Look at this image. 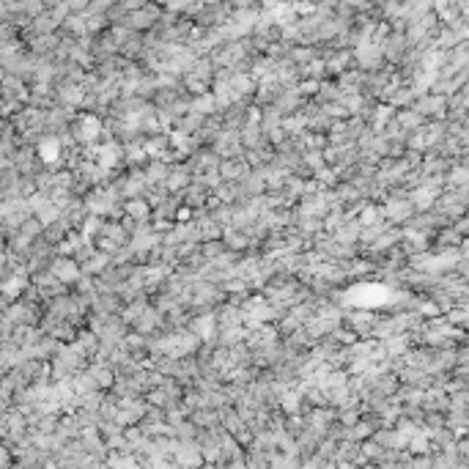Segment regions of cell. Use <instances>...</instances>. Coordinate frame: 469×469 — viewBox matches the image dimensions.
I'll use <instances>...</instances> for the list:
<instances>
[{"instance_id":"1","label":"cell","mask_w":469,"mask_h":469,"mask_svg":"<svg viewBox=\"0 0 469 469\" xmlns=\"http://www.w3.org/2000/svg\"><path fill=\"white\" fill-rule=\"evenodd\" d=\"M52 277H58L61 283H74L80 277V266L69 258H61L52 264Z\"/></svg>"},{"instance_id":"2","label":"cell","mask_w":469,"mask_h":469,"mask_svg":"<svg viewBox=\"0 0 469 469\" xmlns=\"http://www.w3.org/2000/svg\"><path fill=\"white\" fill-rule=\"evenodd\" d=\"M214 329H220V321H217V315L214 313H206V315H201L195 324H192V332H195L201 340H211V337L217 335Z\"/></svg>"},{"instance_id":"3","label":"cell","mask_w":469,"mask_h":469,"mask_svg":"<svg viewBox=\"0 0 469 469\" xmlns=\"http://www.w3.org/2000/svg\"><path fill=\"white\" fill-rule=\"evenodd\" d=\"M99 132H102V124L96 121V115H85V118H80V124H77V140L80 143H93Z\"/></svg>"},{"instance_id":"4","label":"cell","mask_w":469,"mask_h":469,"mask_svg":"<svg viewBox=\"0 0 469 469\" xmlns=\"http://www.w3.org/2000/svg\"><path fill=\"white\" fill-rule=\"evenodd\" d=\"M118 156H121V148L115 143H105L102 148H96V162H99V168H105V170H110L118 162Z\"/></svg>"},{"instance_id":"5","label":"cell","mask_w":469,"mask_h":469,"mask_svg":"<svg viewBox=\"0 0 469 469\" xmlns=\"http://www.w3.org/2000/svg\"><path fill=\"white\" fill-rule=\"evenodd\" d=\"M357 61L362 63V66H373V63L379 61V44L362 42V44L357 47Z\"/></svg>"},{"instance_id":"6","label":"cell","mask_w":469,"mask_h":469,"mask_svg":"<svg viewBox=\"0 0 469 469\" xmlns=\"http://www.w3.org/2000/svg\"><path fill=\"white\" fill-rule=\"evenodd\" d=\"M176 450H179V464H184V467H198V464H201V453H198V447L184 445V447H176Z\"/></svg>"},{"instance_id":"7","label":"cell","mask_w":469,"mask_h":469,"mask_svg":"<svg viewBox=\"0 0 469 469\" xmlns=\"http://www.w3.org/2000/svg\"><path fill=\"white\" fill-rule=\"evenodd\" d=\"M214 107H217V96H209V93H203L201 99H195V102H192V112H198V115L214 112Z\"/></svg>"},{"instance_id":"8","label":"cell","mask_w":469,"mask_h":469,"mask_svg":"<svg viewBox=\"0 0 469 469\" xmlns=\"http://www.w3.org/2000/svg\"><path fill=\"white\" fill-rule=\"evenodd\" d=\"M126 211H129V217L132 220H146L148 217V203H143V201H129V203H126Z\"/></svg>"},{"instance_id":"9","label":"cell","mask_w":469,"mask_h":469,"mask_svg":"<svg viewBox=\"0 0 469 469\" xmlns=\"http://www.w3.org/2000/svg\"><path fill=\"white\" fill-rule=\"evenodd\" d=\"M154 14H156V11H151V8L146 6V14L129 17V25H134V28H146V25H151V22H154Z\"/></svg>"},{"instance_id":"10","label":"cell","mask_w":469,"mask_h":469,"mask_svg":"<svg viewBox=\"0 0 469 469\" xmlns=\"http://www.w3.org/2000/svg\"><path fill=\"white\" fill-rule=\"evenodd\" d=\"M107 261H110L107 258V252H96V255H91V261L85 264V269H88V272H102Z\"/></svg>"},{"instance_id":"11","label":"cell","mask_w":469,"mask_h":469,"mask_svg":"<svg viewBox=\"0 0 469 469\" xmlns=\"http://www.w3.org/2000/svg\"><path fill=\"white\" fill-rule=\"evenodd\" d=\"M39 151H42V159L44 162H52L58 156V143L55 140H47V143H42L39 146Z\"/></svg>"},{"instance_id":"12","label":"cell","mask_w":469,"mask_h":469,"mask_svg":"<svg viewBox=\"0 0 469 469\" xmlns=\"http://www.w3.org/2000/svg\"><path fill=\"white\" fill-rule=\"evenodd\" d=\"M189 179H187V173H184V170H173V173L168 176V187L170 189H179V187H184V184H187Z\"/></svg>"},{"instance_id":"13","label":"cell","mask_w":469,"mask_h":469,"mask_svg":"<svg viewBox=\"0 0 469 469\" xmlns=\"http://www.w3.org/2000/svg\"><path fill=\"white\" fill-rule=\"evenodd\" d=\"M154 324H156V313H154L151 308H148L146 313H143V318L137 321V329H140V332H148V329L154 327Z\"/></svg>"},{"instance_id":"14","label":"cell","mask_w":469,"mask_h":469,"mask_svg":"<svg viewBox=\"0 0 469 469\" xmlns=\"http://www.w3.org/2000/svg\"><path fill=\"white\" fill-rule=\"evenodd\" d=\"M165 165H162V162H156V165H151V168H148V173H146V181H162V179H165Z\"/></svg>"},{"instance_id":"15","label":"cell","mask_w":469,"mask_h":469,"mask_svg":"<svg viewBox=\"0 0 469 469\" xmlns=\"http://www.w3.org/2000/svg\"><path fill=\"white\" fill-rule=\"evenodd\" d=\"M379 217H381V211L373 209V206H368V209L362 211V220H359V223H362V225H373V223H379Z\"/></svg>"},{"instance_id":"16","label":"cell","mask_w":469,"mask_h":469,"mask_svg":"<svg viewBox=\"0 0 469 469\" xmlns=\"http://www.w3.org/2000/svg\"><path fill=\"white\" fill-rule=\"evenodd\" d=\"M283 181H288V173H283V170H272V173L266 176V184H269V187H280Z\"/></svg>"},{"instance_id":"17","label":"cell","mask_w":469,"mask_h":469,"mask_svg":"<svg viewBox=\"0 0 469 469\" xmlns=\"http://www.w3.org/2000/svg\"><path fill=\"white\" fill-rule=\"evenodd\" d=\"M220 170H223V176H228V179H236L239 173H245V168H239L236 162H225Z\"/></svg>"},{"instance_id":"18","label":"cell","mask_w":469,"mask_h":469,"mask_svg":"<svg viewBox=\"0 0 469 469\" xmlns=\"http://www.w3.org/2000/svg\"><path fill=\"white\" fill-rule=\"evenodd\" d=\"M228 242H231L233 250H239V247H247V236H245V233H242V236H239V233H228Z\"/></svg>"},{"instance_id":"19","label":"cell","mask_w":469,"mask_h":469,"mask_svg":"<svg viewBox=\"0 0 469 469\" xmlns=\"http://www.w3.org/2000/svg\"><path fill=\"white\" fill-rule=\"evenodd\" d=\"M99 228H102V223H99L96 217H91V220H88V223L83 225V233H85V239H88V233H96Z\"/></svg>"},{"instance_id":"20","label":"cell","mask_w":469,"mask_h":469,"mask_svg":"<svg viewBox=\"0 0 469 469\" xmlns=\"http://www.w3.org/2000/svg\"><path fill=\"white\" fill-rule=\"evenodd\" d=\"M25 286V277H17V280H8V286H6V294H17V291H20V288Z\"/></svg>"},{"instance_id":"21","label":"cell","mask_w":469,"mask_h":469,"mask_svg":"<svg viewBox=\"0 0 469 469\" xmlns=\"http://www.w3.org/2000/svg\"><path fill=\"white\" fill-rule=\"evenodd\" d=\"M318 91V83L315 80H308V83H302L299 88H296V93H315Z\"/></svg>"},{"instance_id":"22","label":"cell","mask_w":469,"mask_h":469,"mask_svg":"<svg viewBox=\"0 0 469 469\" xmlns=\"http://www.w3.org/2000/svg\"><path fill=\"white\" fill-rule=\"evenodd\" d=\"M203 236H206V239L220 236V225H214V223H203Z\"/></svg>"},{"instance_id":"23","label":"cell","mask_w":469,"mask_h":469,"mask_svg":"<svg viewBox=\"0 0 469 469\" xmlns=\"http://www.w3.org/2000/svg\"><path fill=\"white\" fill-rule=\"evenodd\" d=\"M305 162H308L310 168H321V162H324V156H318V154H313V151H310L308 156H305Z\"/></svg>"},{"instance_id":"24","label":"cell","mask_w":469,"mask_h":469,"mask_svg":"<svg viewBox=\"0 0 469 469\" xmlns=\"http://www.w3.org/2000/svg\"><path fill=\"white\" fill-rule=\"evenodd\" d=\"M318 181H324V184H332L335 181V170H318Z\"/></svg>"},{"instance_id":"25","label":"cell","mask_w":469,"mask_h":469,"mask_svg":"<svg viewBox=\"0 0 469 469\" xmlns=\"http://www.w3.org/2000/svg\"><path fill=\"white\" fill-rule=\"evenodd\" d=\"M324 66H327V63L313 61V63H310V74H321V71H324Z\"/></svg>"}]
</instances>
